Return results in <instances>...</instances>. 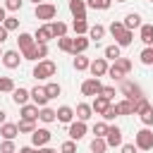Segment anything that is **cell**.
I'll return each instance as SVG.
<instances>
[{
  "label": "cell",
  "mask_w": 153,
  "mask_h": 153,
  "mask_svg": "<svg viewBox=\"0 0 153 153\" xmlns=\"http://www.w3.org/2000/svg\"><path fill=\"white\" fill-rule=\"evenodd\" d=\"M86 10H88L86 0H69V12L74 19H86Z\"/></svg>",
  "instance_id": "obj_12"
},
{
  "label": "cell",
  "mask_w": 153,
  "mask_h": 153,
  "mask_svg": "<svg viewBox=\"0 0 153 153\" xmlns=\"http://www.w3.org/2000/svg\"><path fill=\"white\" fill-rule=\"evenodd\" d=\"M151 2H153V0H151Z\"/></svg>",
  "instance_id": "obj_58"
},
{
  "label": "cell",
  "mask_w": 153,
  "mask_h": 153,
  "mask_svg": "<svg viewBox=\"0 0 153 153\" xmlns=\"http://www.w3.org/2000/svg\"><path fill=\"white\" fill-rule=\"evenodd\" d=\"M108 69H110V65H108V60H105V57H96V60H91V67H88L91 76L100 79V76H105V74H108Z\"/></svg>",
  "instance_id": "obj_8"
},
{
  "label": "cell",
  "mask_w": 153,
  "mask_h": 153,
  "mask_svg": "<svg viewBox=\"0 0 153 153\" xmlns=\"http://www.w3.org/2000/svg\"><path fill=\"white\" fill-rule=\"evenodd\" d=\"M115 65H117L124 74H129V72H131V60H129V57H117V60H115Z\"/></svg>",
  "instance_id": "obj_42"
},
{
  "label": "cell",
  "mask_w": 153,
  "mask_h": 153,
  "mask_svg": "<svg viewBox=\"0 0 153 153\" xmlns=\"http://www.w3.org/2000/svg\"><path fill=\"white\" fill-rule=\"evenodd\" d=\"M22 5H24V0H5V10L7 12H17V10H22Z\"/></svg>",
  "instance_id": "obj_44"
},
{
  "label": "cell",
  "mask_w": 153,
  "mask_h": 153,
  "mask_svg": "<svg viewBox=\"0 0 153 153\" xmlns=\"http://www.w3.org/2000/svg\"><path fill=\"white\" fill-rule=\"evenodd\" d=\"M88 38L96 41V43H98L100 38H105V26H103V24H93V26L88 29Z\"/></svg>",
  "instance_id": "obj_28"
},
{
  "label": "cell",
  "mask_w": 153,
  "mask_h": 153,
  "mask_svg": "<svg viewBox=\"0 0 153 153\" xmlns=\"http://www.w3.org/2000/svg\"><path fill=\"white\" fill-rule=\"evenodd\" d=\"M22 60H24V57H22L19 50H5V53H2V65H5L7 69H17V67L22 65Z\"/></svg>",
  "instance_id": "obj_10"
},
{
  "label": "cell",
  "mask_w": 153,
  "mask_h": 153,
  "mask_svg": "<svg viewBox=\"0 0 153 153\" xmlns=\"http://www.w3.org/2000/svg\"><path fill=\"white\" fill-rule=\"evenodd\" d=\"M60 153H76V141H65L62 146H60Z\"/></svg>",
  "instance_id": "obj_48"
},
{
  "label": "cell",
  "mask_w": 153,
  "mask_h": 153,
  "mask_svg": "<svg viewBox=\"0 0 153 153\" xmlns=\"http://www.w3.org/2000/svg\"><path fill=\"white\" fill-rule=\"evenodd\" d=\"M108 74H110V79H112V81H124V76H127V74H124V72H122V69H120V67H117L115 62L110 65Z\"/></svg>",
  "instance_id": "obj_38"
},
{
  "label": "cell",
  "mask_w": 153,
  "mask_h": 153,
  "mask_svg": "<svg viewBox=\"0 0 153 153\" xmlns=\"http://www.w3.org/2000/svg\"><path fill=\"white\" fill-rule=\"evenodd\" d=\"M110 105H112V100H108V98H103V96H96L93 103H91V108H93L96 115H105V110H108Z\"/></svg>",
  "instance_id": "obj_22"
},
{
  "label": "cell",
  "mask_w": 153,
  "mask_h": 153,
  "mask_svg": "<svg viewBox=\"0 0 153 153\" xmlns=\"http://www.w3.org/2000/svg\"><path fill=\"white\" fill-rule=\"evenodd\" d=\"M38 112H41V108L33 105V103L22 105V120H31V122H36V120H38Z\"/></svg>",
  "instance_id": "obj_23"
},
{
  "label": "cell",
  "mask_w": 153,
  "mask_h": 153,
  "mask_svg": "<svg viewBox=\"0 0 153 153\" xmlns=\"http://www.w3.org/2000/svg\"><path fill=\"white\" fill-rule=\"evenodd\" d=\"M91 67V60L86 57V55H74V69L76 72H84V69H88Z\"/></svg>",
  "instance_id": "obj_34"
},
{
  "label": "cell",
  "mask_w": 153,
  "mask_h": 153,
  "mask_svg": "<svg viewBox=\"0 0 153 153\" xmlns=\"http://www.w3.org/2000/svg\"><path fill=\"white\" fill-rule=\"evenodd\" d=\"M2 26H5L7 31H17V29H19V19H17V17H7V19L2 22Z\"/></svg>",
  "instance_id": "obj_45"
},
{
  "label": "cell",
  "mask_w": 153,
  "mask_h": 153,
  "mask_svg": "<svg viewBox=\"0 0 153 153\" xmlns=\"http://www.w3.org/2000/svg\"><path fill=\"white\" fill-rule=\"evenodd\" d=\"M100 91H103V84H100V79H96V76H88L84 84H81V93L84 96H100Z\"/></svg>",
  "instance_id": "obj_7"
},
{
  "label": "cell",
  "mask_w": 153,
  "mask_h": 153,
  "mask_svg": "<svg viewBox=\"0 0 153 153\" xmlns=\"http://www.w3.org/2000/svg\"><path fill=\"white\" fill-rule=\"evenodd\" d=\"M86 5H88L91 10H110L112 0H86Z\"/></svg>",
  "instance_id": "obj_39"
},
{
  "label": "cell",
  "mask_w": 153,
  "mask_h": 153,
  "mask_svg": "<svg viewBox=\"0 0 153 153\" xmlns=\"http://www.w3.org/2000/svg\"><path fill=\"white\" fill-rule=\"evenodd\" d=\"M43 153H57L55 148H48V146H43Z\"/></svg>",
  "instance_id": "obj_54"
},
{
  "label": "cell",
  "mask_w": 153,
  "mask_h": 153,
  "mask_svg": "<svg viewBox=\"0 0 153 153\" xmlns=\"http://www.w3.org/2000/svg\"><path fill=\"white\" fill-rule=\"evenodd\" d=\"M74 115H76V120L88 122V120L93 117V108H91V103H79V105H76V110H74Z\"/></svg>",
  "instance_id": "obj_21"
},
{
  "label": "cell",
  "mask_w": 153,
  "mask_h": 153,
  "mask_svg": "<svg viewBox=\"0 0 153 153\" xmlns=\"http://www.w3.org/2000/svg\"><path fill=\"white\" fill-rule=\"evenodd\" d=\"M105 141H108V148H115V146H122V129L110 124L108 127V134H105Z\"/></svg>",
  "instance_id": "obj_11"
},
{
  "label": "cell",
  "mask_w": 153,
  "mask_h": 153,
  "mask_svg": "<svg viewBox=\"0 0 153 153\" xmlns=\"http://www.w3.org/2000/svg\"><path fill=\"white\" fill-rule=\"evenodd\" d=\"M55 72H57V65H55L53 60H41V62H36L31 76L41 81V79H50V76H55Z\"/></svg>",
  "instance_id": "obj_1"
},
{
  "label": "cell",
  "mask_w": 153,
  "mask_h": 153,
  "mask_svg": "<svg viewBox=\"0 0 153 153\" xmlns=\"http://www.w3.org/2000/svg\"><path fill=\"white\" fill-rule=\"evenodd\" d=\"M24 60H31V62H41L48 57V43H36L33 48H29L26 53H22Z\"/></svg>",
  "instance_id": "obj_5"
},
{
  "label": "cell",
  "mask_w": 153,
  "mask_h": 153,
  "mask_svg": "<svg viewBox=\"0 0 153 153\" xmlns=\"http://www.w3.org/2000/svg\"><path fill=\"white\" fill-rule=\"evenodd\" d=\"M139 38L143 41V45H153V24H141Z\"/></svg>",
  "instance_id": "obj_25"
},
{
  "label": "cell",
  "mask_w": 153,
  "mask_h": 153,
  "mask_svg": "<svg viewBox=\"0 0 153 153\" xmlns=\"http://www.w3.org/2000/svg\"><path fill=\"white\" fill-rule=\"evenodd\" d=\"M139 117H141V124H143V127H151V124H153V105H148L146 110H141Z\"/></svg>",
  "instance_id": "obj_37"
},
{
  "label": "cell",
  "mask_w": 153,
  "mask_h": 153,
  "mask_svg": "<svg viewBox=\"0 0 153 153\" xmlns=\"http://www.w3.org/2000/svg\"><path fill=\"white\" fill-rule=\"evenodd\" d=\"M88 45H91L88 36H74V50H72V55H84L88 50Z\"/></svg>",
  "instance_id": "obj_19"
},
{
  "label": "cell",
  "mask_w": 153,
  "mask_h": 153,
  "mask_svg": "<svg viewBox=\"0 0 153 153\" xmlns=\"http://www.w3.org/2000/svg\"><path fill=\"white\" fill-rule=\"evenodd\" d=\"M139 57H141L143 65H153V45H146V48L139 53Z\"/></svg>",
  "instance_id": "obj_40"
},
{
  "label": "cell",
  "mask_w": 153,
  "mask_h": 153,
  "mask_svg": "<svg viewBox=\"0 0 153 153\" xmlns=\"http://www.w3.org/2000/svg\"><path fill=\"white\" fill-rule=\"evenodd\" d=\"M33 38H36V43H48V41H53L55 36H53V29H50V24H43V26H38V29H36V33H33Z\"/></svg>",
  "instance_id": "obj_14"
},
{
  "label": "cell",
  "mask_w": 153,
  "mask_h": 153,
  "mask_svg": "<svg viewBox=\"0 0 153 153\" xmlns=\"http://www.w3.org/2000/svg\"><path fill=\"white\" fill-rule=\"evenodd\" d=\"M91 151H93V153H105V151H108V141L100 139V136H93V141H91Z\"/></svg>",
  "instance_id": "obj_36"
},
{
  "label": "cell",
  "mask_w": 153,
  "mask_h": 153,
  "mask_svg": "<svg viewBox=\"0 0 153 153\" xmlns=\"http://www.w3.org/2000/svg\"><path fill=\"white\" fill-rule=\"evenodd\" d=\"M134 143H136L139 151H151V148H153V131H151L148 127L139 129V131L134 134Z\"/></svg>",
  "instance_id": "obj_2"
},
{
  "label": "cell",
  "mask_w": 153,
  "mask_h": 153,
  "mask_svg": "<svg viewBox=\"0 0 153 153\" xmlns=\"http://www.w3.org/2000/svg\"><path fill=\"white\" fill-rule=\"evenodd\" d=\"M17 45H19V53H26L29 48H33V45H36V38H33L31 33H26V31H24V33H19V36H17Z\"/></svg>",
  "instance_id": "obj_18"
},
{
  "label": "cell",
  "mask_w": 153,
  "mask_h": 153,
  "mask_svg": "<svg viewBox=\"0 0 153 153\" xmlns=\"http://www.w3.org/2000/svg\"><path fill=\"white\" fill-rule=\"evenodd\" d=\"M115 108H117V112H120V115H136V100L124 98V100L115 103Z\"/></svg>",
  "instance_id": "obj_20"
},
{
  "label": "cell",
  "mask_w": 153,
  "mask_h": 153,
  "mask_svg": "<svg viewBox=\"0 0 153 153\" xmlns=\"http://www.w3.org/2000/svg\"><path fill=\"white\" fill-rule=\"evenodd\" d=\"M0 57H2V50H0Z\"/></svg>",
  "instance_id": "obj_57"
},
{
  "label": "cell",
  "mask_w": 153,
  "mask_h": 153,
  "mask_svg": "<svg viewBox=\"0 0 153 153\" xmlns=\"http://www.w3.org/2000/svg\"><path fill=\"white\" fill-rule=\"evenodd\" d=\"M108 31H110V36H112V38H117V36L124 31V24H122V22H112V24L108 26Z\"/></svg>",
  "instance_id": "obj_43"
},
{
  "label": "cell",
  "mask_w": 153,
  "mask_h": 153,
  "mask_svg": "<svg viewBox=\"0 0 153 153\" xmlns=\"http://www.w3.org/2000/svg\"><path fill=\"white\" fill-rule=\"evenodd\" d=\"M7 33H10V31H7V29H5L2 24H0V45H2L5 41H7Z\"/></svg>",
  "instance_id": "obj_51"
},
{
  "label": "cell",
  "mask_w": 153,
  "mask_h": 153,
  "mask_svg": "<svg viewBox=\"0 0 153 153\" xmlns=\"http://www.w3.org/2000/svg\"><path fill=\"white\" fill-rule=\"evenodd\" d=\"M12 100H14V105H19V108H22V105H26V103L31 100V91L19 86V88H14V91H12Z\"/></svg>",
  "instance_id": "obj_15"
},
{
  "label": "cell",
  "mask_w": 153,
  "mask_h": 153,
  "mask_svg": "<svg viewBox=\"0 0 153 153\" xmlns=\"http://www.w3.org/2000/svg\"><path fill=\"white\" fill-rule=\"evenodd\" d=\"M86 131H88V127H86V122H81V120H74V122L67 127V134H69V139H72V141L84 139V136H86Z\"/></svg>",
  "instance_id": "obj_9"
},
{
  "label": "cell",
  "mask_w": 153,
  "mask_h": 153,
  "mask_svg": "<svg viewBox=\"0 0 153 153\" xmlns=\"http://www.w3.org/2000/svg\"><path fill=\"white\" fill-rule=\"evenodd\" d=\"M38 120L41 122H45V124H50V122H57V110H53V108H41V112H38Z\"/></svg>",
  "instance_id": "obj_26"
},
{
  "label": "cell",
  "mask_w": 153,
  "mask_h": 153,
  "mask_svg": "<svg viewBox=\"0 0 153 153\" xmlns=\"http://www.w3.org/2000/svg\"><path fill=\"white\" fill-rule=\"evenodd\" d=\"M5 122H7V112H5V110H2V108H0V127H2V124H5Z\"/></svg>",
  "instance_id": "obj_52"
},
{
  "label": "cell",
  "mask_w": 153,
  "mask_h": 153,
  "mask_svg": "<svg viewBox=\"0 0 153 153\" xmlns=\"http://www.w3.org/2000/svg\"><path fill=\"white\" fill-rule=\"evenodd\" d=\"M33 14H36V19H43L45 24H50L55 19V14H57V7L53 2H41V5H36Z\"/></svg>",
  "instance_id": "obj_3"
},
{
  "label": "cell",
  "mask_w": 153,
  "mask_h": 153,
  "mask_svg": "<svg viewBox=\"0 0 153 153\" xmlns=\"http://www.w3.org/2000/svg\"><path fill=\"white\" fill-rule=\"evenodd\" d=\"M100 96H103V98H108V100H112V98H115V86H103Z\"/></svg>",
  "instance_id": "obj_49"
},
{
  "label": "cell",
  "mask_w": 153,
  "mask_h": 153,
  "mask_svg": "<svg viewBox=\"0 0 153 153\" xmlns=\"http://www.w3.org/2000/svg\"><path fill=\"white\" fill-rule=\"evenodd\" d=\"M31 2H36V5H41V2H43V0H31Z\"/></svg>",
  "instance_id": "obj_55"
},
{
  "label": "cell",
  "mask_w": 153,
  "mask_h": 153,
  "mask_svg": "<svg viewBox=\"0 0 153 153\" xmlns=\"http://www.w3.org/2000/svg\"><path fill=\"white\" fill-rule=\"evenodd\" d=\"M50 139H53L50 129H45V127H38V129L31 134V146H33V148H43V146H48V143H50Z\"/></svg>",
  "instance_id": "obj_6"
},
{
  "label": "cell",
  "mask_w": 153,
  "mask_h": 153,
  "mask_svg": "<svg viewBox=\"0 0 153 153\" xmlns=\"http://www.w3.org/2000/svg\"><path fill=\"white\" fill-rule=\"evenodd\" d=\"M57 48H60L62 53H72V50H74V38H69V36L57 38Z\"/></svg>",
  "instance_id": "obj_33"
},
{
  "label": "cell",
  "mask_w": 153,
  "mask_h": 153,
  "mask_svg": "<svg viewBox=\"0 0 153 153\" xmlns=\"http://www.w3.org/2000/svg\"><path fill=\"white\" fill-rule=\"evenodd\" d=\"M131 41H134V31H127V29H124V31H122V33L115 38V43H117L120 48H127V45H131Z\"/></svg>",
  "instance_id": "obj_29"
},
{
  "label": "cell",
  "mask_w": 153,
  "mask_h": 153,
  "mask_svg": "<svg viewBox=\"0 0 153 153\" xmlns=\"http://www.w3.org/2000/svg\"><path fill=\"white\" fill-rule=\"evenodd\" d=\"M115 2H127V0H115Z\"/></svg>",
  "instance_id": "obj_56"
},
{
  "label": "cell",
  "mask_w": 153,
  "mask_h": 153,
  "mask_svg": "<svg viewBox=\"0 0 153 153\" xmlns=\"http://www.w3.org/2000/svg\"><path fill=\"white\" fill-rule=\"evenodd\" d=\"M43 88H45V93H48V98H57V96L62 93V86H60L57 81H48V84H45Z\"/></svg>",
  "instance_id": "obj_35"
},
{
  "label": "cell",
  "mask_w": 153,
  "mask_h": 153,
  "mask_svg": "<svg viewBox=\"0 0 153 153\" xmlns=\"http://www.w3.org/2000/svg\"><path fill=\"white\" fill-rule=\"evenodd\" d=\"M48 93H45V88L43 86H36V88H31V103L33 105H38V108H45L48 105Z\"/></svg>",
  "instance_id": "obj_13"
},
{
  "label": "cell",
  "mask_w": 153,
  "mask_h": 153,
  "mask_svg": "<svg viewBox=\"0 0 153 153\" xmlns=\"http://www.w3.org/2000/svg\"><path fill=\"white\" fill-rule=\"evenodd\" d=\"M19 134V127L17 124H12V122H5L2 127H0V136L2 139H7V141H14V136Z\"/></svg>",
  "instance_id": "obj_24"
},
{
  "label": "cell",
  "mask_w": 153,
  "mask_h": 153,
  "mask_svg": "<svg viewBox=\"0 0 153 153\" xmlns=\"http://www.w3.org/2000/svg\"><path fill=\"white\" fill-rule=\"evenodd\" d=\"M122 96H124V98H129V100L146 98V96H143V88H141L136 81H131V79H124V81H122Z\"/></svg>",
  "instance_id": "obj_4"
},
{
  "label": "cell",
  "mask_w": 153,
  "mask_h": 153,
  "mask_svg": "<svg viewBox=\"0 0 153 153\" xmlns=\"http://www.w3.org/2000/svg\"><path fill=\"white\" fill-rule=\"evenodd\" d=\"M74 108H69V105H60L57 108V122H62V124H72L74 122Z\"/></svg>",
  "instance_id": "obj_16"
},
{
  "label": "cell",
  "mask_w": 153,
  "mask_h": 153,
  "mask_svg": "<svg viewBox=\"0 0 153 153\" xmlns=\"http://www.w3.org/2000/svg\"><path fill=\"white\" fill-rule=\"evenodd\" d=\"M5 19H7V10H5V7H2V5H0V24H2V22H5Z\"/></svg>",
  "instance_id": "obj_53"
},
{
  "label": "cell",
  "mask_w": 153,
  "mask_h": 153,
  "mask_svg": "<svg viewBox=\"0 0 153 153\" xmlns=\"http://www.w3.org/2000/svg\"><path fill=\"white\" fill-rule=\"evenodd\" d=\"M108 127H110V124H108L105 120H103V122H96V124H93V134H96V136H100V139H105Z\"/></svg>",
  "instance_id": "obj_41"
},
{
  "label": "cell",
  "mask_w": 153,
  "mask_h": 153,
  "mask_svg": "<svg viewBox=\"0 0 153 153\" xmlns=\"http://www.w3.org/2000/svg\"><path fill=\"white\" fill-rule=\"evenodd\" d=\"M115 117H120V112H117V108H115V103H112V105H110V108L105 110V115H103V120H105V122H112Z\"/></svg>",
  "instance_id": "obj_47"
},
{
  "label": "cell",
  "mask_w": 153,
  "mask_h": 153,
  "mask_svg": "<svg viewBox=\"0 0 153 153\" xmlns=\"http://www.w3.org/2000/svg\"><path fill=\"white\" fill-rule=\"evenodd\" d=\"M17 127H19V134H33V131L38 129L36 122H31V120H19Z\"/></svg>",
  "instance_id": "obj_32"
},
{
  "label": "cell",
  "mask_w": 153,
  "mask_h": 153,
  "mask_svg": "<svg viewBox=\"0 0 153 153\" xmlns=\"http://www.w3.org/2000/svg\"><path fill=\"white\" fill-rule=\"evenodd\" d=\"M103 55H105V60H117V57H122V48L117 45V43H112V45H108L105 50H103Z\"/></svg>",
  "instance_id": "obj_30"
},
{
  "label": "cell",
  "mask_w": 153,
  "mask_h": 153,
  "mask_svg": "<svg viewBox=\"0 0 153 153\" xmlns=\"http://www.w3.org/2000/svg\"><path fill=\"white\" fill-rule=\"evenodd\" d=\"M50 29H53V36L55 38H62V36H67V24L65 22H50Z\"/></svg>",
  "instance_id": "obj_31"
},
{
  "label": "cell",
  "mask_w": 153,
  "mask_h": 153,
  "mask_svg": "<svg viewBox=\"0 0 153 153\" xmlns=\"http://www.w3.org/2000/svg\"><path fill=\"white\" fill-rule=\"evenodd\" d=\"M136 143H122V153H136Z\"/></svg>",
  "instance_id": "obj_50"
},
{
  "label": "cell",
  "mask_w": 153,
  "mask_h": 153,
  "mask_svg": "<svg viewBox=\"0 0 153 153\" xmlns=\"http://www.w3.org/2000/svg\"><path fill=\"white\" fill-rule=\"evenodd\" d=\"M72 29H74L76 36H88V29H91V26H88L86 19H74V22H72Z\"/></svg>",
  "instance_id": "obj_27"
},
{
  "label": "cell",
  "mask_w": 153,
  "mask_h": 153,
  "mask_svg": "<svg viewBox=\"0 0 153 153\" xmlns=\"http://www.w3.org/2000/svg\"><path fill=\"white\" fill-rule=\"evenodd\" d=\"M122 24H124V29L127 31H134V29H141V14H136V12H129L124 19H122Z\"/></svg>",
  "instance_id": "obj_17"
},
{
  "label": "cell",
  "mask_w": 153,
  "mask_h": 153,
  "mask_svg": "<svg viewBox=\"0 0 153 153\" xmlns=\"http://www.w3.org/2000/svg\"><path fill=\"white\" fill-rule=\"evenodd\" d=\"M0 153H17V143H14V141H7V139H5V141L0 143Z\"/></svg>",
  "instance_id": "obj_46"
}]
</instances>
